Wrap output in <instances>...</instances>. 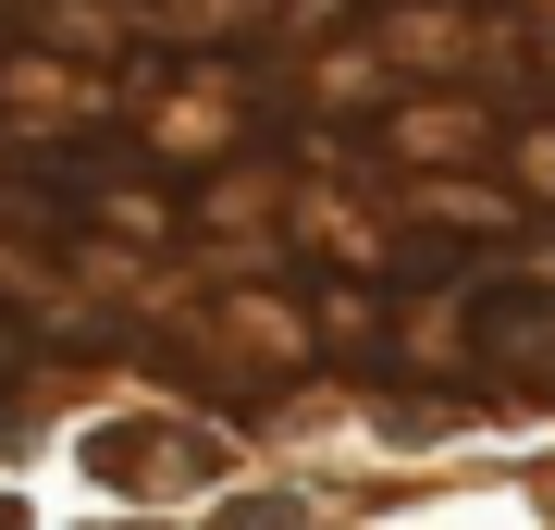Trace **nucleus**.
Listing matches in <instances>:
<instances>
[{
	"label": "nucleus",
	"instance_id": "1",
	"mask_svg": "<svg viewBox=\"0 0 555 530\" xmlns=\"http://www.w3.org/2000/svg\"><path fill=\"white\" fill-rule=\"evenodd\" d=\"M531 185L555 197V124H543V137H531Z\"/></svg>",
	"mask_w": 555,
	"mask_h": 530
}]
</instances>
